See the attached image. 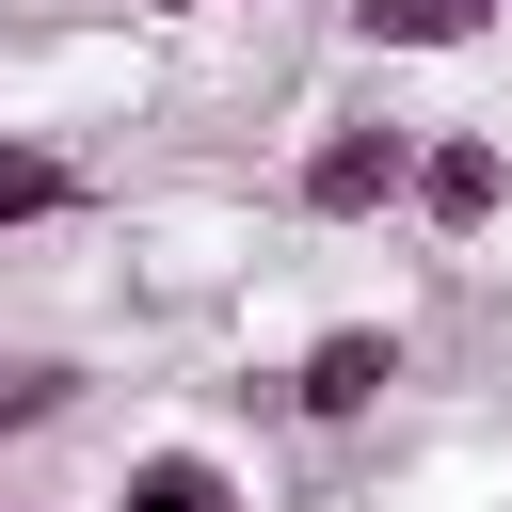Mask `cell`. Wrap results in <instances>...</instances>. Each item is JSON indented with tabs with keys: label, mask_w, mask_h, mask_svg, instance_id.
Here are the masks:
<instances>
[{
	"label": "cell",
	"mask_w": 512,
	"mask_h": 512,
	"mask_svg": "<svg viewBox=\"0 0 512 512\" xmlns=\"http://www.w3.org/2000/svg\"><path fill=\"white\" fill-rule=\"evenodd\" d=\"M416 112H320L304 128V160H288V208L304 224H384V208H416Z\"/></svg>",
	"instance_id": "6da1fadb"
},
{
	"label": "cell",
	"mask_w": 512,
	"mask_h": 512,
	"mask_svg": "<svg viewBox=\"0 0 512 512\" xmlns=\"http://www.w3.org/2000/svg\"><path fill=\"white\" fill-rule=\"evenodd\" d=\"M384 400H400V320H320L288 352V416L304 432H368Z\"/></svg>",
	"instance_id": "7a4b0ae2"
},
{
	"label": "cell",
	"mask_w": 512,
	"mask_h": 512,
	"mask_svg": "<svg viewBox=\"0 0 512 512\" xmlns=\"http://www.w3.org/2000/svg\"><path fill=\"white\" fill-rule=\"evenodd\" d=\"M496 208H512V144H496V128H432V144H416V208H400V224L480 240Z\"/></svg>",
	"instance_id": "3957f363"
},
{
	"label": "cell",
	"mask_w": 512,
	"mask_h": 512,
	"mask_svg": "<svg viewBox=\"0 0 512 512\" xmlns=\"http://www.w3.org/2000/svg\"><path fill=\"white\" fill-rule=\"evenodd\" d=\"M352 48L368 64H448V48H496V0H352Z\"/></svg>",
	"instance_id": "277c9868"
},
{
	"label": "cell",
	"mask_w": 512,
	"mask_h": 512,
	"mask_svg": "<svg viewBox=\"0 0 512 512\" xmlns=\"http://www.w3.org/2000/svg\"><path fill=\"white\" fill-rule=\"evenodd\" d=\"M80 208H96V160L48 144V128H0V240L16 224H80Z\"/></svg>",
	"instance_id": "5b68a950"
},
{
	"label": "cell",
	"mask_w": 512,
	"mask_h": 512,
	"mask_svg": "<svg viewBox=\"0 0 512 512\" xmlns=\"http://www.w3.org/2000/svg\"><path fill=\"white\" fill-rule=\"evenodd\" d=\"M96 512H256V496H240V464H224V448H192V432H176V448H128V480H112Z\"/></svg>",
	"instance_id": "8992f818"
},
{
	"label": "cell",
	"mask_w": 512,
	"mask_h": 512,
	"mask_svg": "<svg viewBox=\"0 0 512 512\" xmlns=\"http://www.w3.org/2000/svg\"><path fill=\"white\" fill-rule=\"evenodd\" d=\"M48 416H80V368H64V352H0V448L48 432Z\"/></svg>",
	"instance_id": "52a82bcc"
},
{
	"label": "cell",
	"mask_w": 512,
	"mask_h": 512,
	"mask_svg": "<svg viewBox=\"0 0 512 512\" xmlns=\"http://www.w3.org/2000/svg\"><path fill=\"white\" fill-rule=\"evenodd\" d=\"M144 16H208V0H144Z\"/></svg>",
	"instance_id": "ba28073f"
},
{
	"label": "cell",
	"mask_w": 512,
	"mask_h": 512,
	"mask_svg": "<svg viewBox=\"0 0 512 512\" xmlns=\"http://www.w3.org/2000/svg\"><path fill=\"white\" fill-rule=\"evenodd\" d=\"M0 512H48V496H0Z\"/></svg>",
	"instance_id": "9c48e42d"
},
{
	"label": "cell",
	"mask_w": 512,
	"mask_h": 512,
	"mask_svg": "<svg viewBox=\"0 0 512 512\" xmlns=\"http://www.w3.org/2000/svg\"><path fill=\"white\" fill-rule=\"evenodd\" d=\"M496 16H512V0H496Z\"/></svg>",
	"instance_id": "30bf717a"
}]
</instances>
